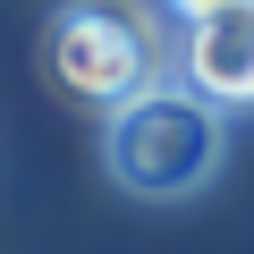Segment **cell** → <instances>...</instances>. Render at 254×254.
<instances>
[{
  "label": "cell",
  "mask_w": 254,
  "mask_h": 254,
  "mask_svg": "<svg viewBox=\"0 0 254 254\" xmlns=\"http://www.w3.org/2000/svg\"><path fill=\"white\" fill-rule=\"evenodd\" d=\"M161 9H170L178 26H195V17H220V9H246V0H161Z\"/></svg>",
  "instance_id": "cell-4"
},
{
  "label": "cell",
  "mask_w": 254,
  "mask_h": 254,
  "mask_svg": "<svg viewBox=\"0 0 254 254\" xmlns=\"http://www.w3.org/2000/svg\"><path fill=\"white\" fill-rule=\"evenodd\" d=\"M102 144H110V178H119L127 195L170 203V195L212 187V170H220V153H229V127H220V102H203V93L178 76V85H144L136 102H119Z\"/></svg>",
  "instance_id": "cell-1"
},
{
  "label": "cell",
  "mask_w": 254,
  "mask_h": 254,
  "mask_svg": "<svg viewBox=\"0 0 254 254\" xmlns=\"http://www.w3.org/2000/svg\"><path fill=\"white\" fill-rule=\"evenodd\" d=\"M51 76L76 102L119 110L144 85H161V43H153V26L136 9H119V0H76V9H60V26H51Z\"/></svg>",
  "instance_id": "cell-2"
},
{
  "label": "cell",
  "mask_w": 254,
  "mask_h": 254,
  "mask_svg": "<svg viewBox=\"0 0 254 254\" xmlns=\"http://www.w3.org/2000/svg\"><path fill=\"white\" fill-rule=\"evenodd\" d=\"M178 76H187L203 102H220V110H246V102H254V0L187 26V43H178Z\"/></svg>",
  "instance_id": "cell-3"
}]
</instances>
